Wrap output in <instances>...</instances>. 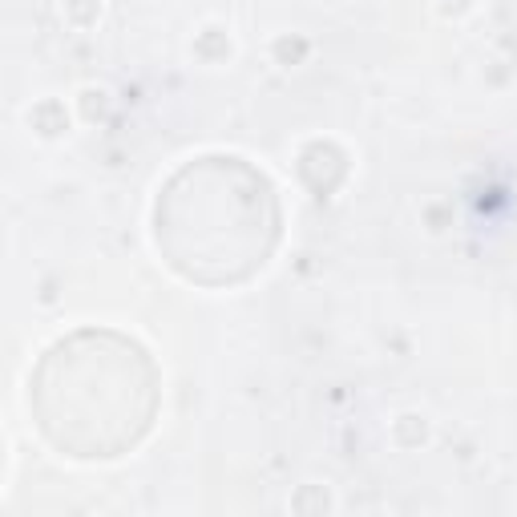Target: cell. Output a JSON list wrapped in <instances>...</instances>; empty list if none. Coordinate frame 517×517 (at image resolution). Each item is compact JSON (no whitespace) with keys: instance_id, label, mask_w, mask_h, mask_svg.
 <instances>
[{"instance_id":"1","label":"cell","mask_w":517,"mask_h":517,"mask_svg":"<svg viewBox=\"0 0 517 517\" xmlns=\"http://www.w3.org/2000/svg\"><path fill=\"white\" fill-rule=\"evenodd\" d=\"M25 122H29V130H33L37 138H45V142H57V138L69 134V110H65V101H57V97L37 101V106L25 114Z\"/></svg>"},{"instance_id":"2","label":"cell","mask_w":517,"mask_h":517,"mask_svg":"<svg viewBox=\"0 0 517 517\" xmlns=\"http://www.w3.org/2000/svg\"><path fill=\"white\" fill-rule=\"evenodd\" d=\"M433 441V421L425 417V412H400V417L392 421V445L412 453Z\"/></svg>"},{"instance_id":"3","label":"cell","mask_w":517,"mask_h":517,"mask_svg":"<svg viewBox=\"0 0 517 517\" xmlns=\"http://www.w3.org/2000/svg\"><path fill=\"white\" fill-rule=\"evenodd\" d=\"M433 9H437L445 21H453V17H465V13L473 9V0H433Z\"/></svg>"}]
</instances>
